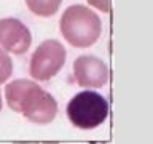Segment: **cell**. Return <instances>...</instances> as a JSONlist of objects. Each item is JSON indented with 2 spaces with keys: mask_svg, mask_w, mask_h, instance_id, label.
Returning <instances> with one entry per match:
<instances>
[{
  "mask_svg": "<svg viewBox=\"0 0 153 144\" xmlns=\"http://www.w3.org/2000/svg\"><path fill=\"white\" fill-rule=\"evenodd\" d=\"M86 2H88V7H94L102 13L110 11V0H86Z\"/></svg>",
  "mask_w": 153,
  "mask_h": 144,
  "instance_id": "30bf717a",
  "label": "cell"
},
{
  "mask_svg": "<svg viewBox=\"0 0 153 144\" xmlns=\"http://www.w3.org/2000/svg\"><path fill=\"white\" fill-rule=\"evenodd\" d=\"M32 45L29 27L18 18L0 19V48L13 55H24Z\"/></svg>",
  "mask_w": 153,
  "mask_h": 144,
  "instance_id": "5b68a950",
  "label": "cell"
},
{
  "mask_svg": "<svg viewBox=\"0 0 153 144\" xmlns=\"http://www.w3.org/2000/svg\"><path fill=\"white\" fill-rule=\"evenodd\" d=\"M22 115L35 125H48L57 115V101L51 93L42 90V93L32 101V104L24 110Z\"/></svg>",
  "mask_w": 153,
  "mask_h": 144,
  "instance_id": "52a82bcc",
  "label": "cell"
},
{
  "mask_svg": "<svg viewBox=\"0 0 153 144\" xmlns=\"http://www.w3.org/2000/svg\"><path fill=\"white\" fill-rule=\"evenodd\" d=\"M67 51L56 38H46L35 48L29 62V74L37 82H48L64 67Z\"/></svg>",
  "mask_w": 153,
  "mask_h": 144,
  "instance_id": "3957f363",
  "label": "cell"
},
{
  "mask_svg": "<svg viewBox=\"0 0 153 144\" xmlns=\"http://www.w3.org/2000/svg\"><path fill=\"white\" fill-rule=\"evenodd\" d=\"M24 2L33 14L42 18H50L57 13L62 0H24Z\"/></svg>",
  "mask_w": 153,
  "mask_h": 144,
  "instance_id": "ba28073f",
  "label": "cell"
},
{
  "mask_svg": "<svg viewBox=\"0 0 153 144\" xmlns=\"http://www.w3.org/2000/svg\"><path fill=\"white\" fill-rule=\"evenodd\" d=\"M108 67L97 56L81 55L74 61V77L83 88H102L108 82Z\"/></svg>",
  "mask_w": 153,
  "mask_h": 144,
  "instance_id": "277c9868",
  "label": "cell"
},
{
  "mask_svg": "<svg viewBox=\"0 0 153 144\" xmlns=\"http://www.w3.org/2000/svg\"><path fill=\"white\" fill-rule=\"evenodd\" d=\"M42 86L35 83L33 80L27 79H16L13 82L5 85V99H7L8 107L13 112L22 114L29 106L32 104V101L42 93Z\"/></svg>",
  "mask_w": 153,
  "mask_h": 144,
  "instance_id": "8992f818",
  "label": "cell"
},
{
  "mask_svg": "<svg viewBox=\"0 0 153 144\" xmlns=\"http://www.w3.org/2000/svg\"><path fill=\"white\" fill-rule=\"evenodd\" d=\"M108 101L94 90L76 93L67 104V117L70 123L80 130H94L108 117Z\"/></svg>",
  "mask_w": 153,
  "mask_h": 144,
  "instance_id": "7a4b0ae2",
  "label": "cell"
},
{
  "mask_svg": "<svg viewBox=\"0 0 153 144\" xmlns=\"http://www.w3.org/2000/svg\"><path fill=\"white\" fill-rule=\"evenodd\" d=\"M59 31L69 45L89 48L100 38L102 21L86 5H70L59 19Z\"/></svg>",
  "mask_w": 153,
  "mask_h": 144,
  "instance_id": "6da1fadb",
  "label": "cell"
},
{
  "mask_svg": "<svg viewBox=\"0 0 153 144\" xmlns=\"http://www.w3.org/2000/svg\"><path fill=\"white\" fill-rule=\"evenodd\" d=\"M2 106H3V101H2V91H0V110H2Z\"/></svg>",
  "mask_w": 153,
  "mask_h": 144,
  "instance_id": "8fae6325",
  "label": "cell"
},
{
  "mask_svg": "<svg viewBox=\"0 0 153 144\" xmlns=\"http://www.w3.org/2000/svg\"><path fill=\"white\" fill-rule=\"evenodd\" d=\"M13 74V61L3 48H0V85L5 83Z\"/></svg>",
  "mask_w": 153,
  "mask_h": 144,
  "instance_id": "9c48e42d",
  "label": "cell"
}]
</instances>
